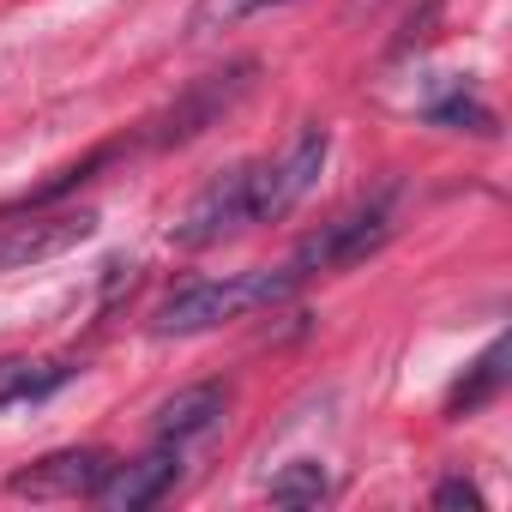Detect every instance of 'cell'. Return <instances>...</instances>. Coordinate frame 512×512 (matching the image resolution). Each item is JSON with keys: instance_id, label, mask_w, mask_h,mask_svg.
Here are the masks:
<instances>
[{"instance_id": "1", "label": "cell", "mask_w": 512, "mask_h": 512, "mask_svg": "<svg viewBox=\"0 0 512 512\" xmlns=\"http://www.w3.org/2000/svg\"><path fill=\"white\" fill-rule=\"evenodd\" d=\"M296 290V272H235V278H193L181 290H169L151 314V332L157 338H199L223 320H241V314H260V308H278L290 302Z\"/></svg>"}, {"instance_id": "2", "label": "cell", "mask_w": 512, "mask_h": 512, "mask_svg": "<svg viewBox=\"0 0 512 512\" xmlns=\"http://www.w3.org/2000/svg\"><path fill=\"white\" fill-rule=\"evenodd\" d=\"M253 79H260V61H253V55H241V61H229V67H217V73H199L163 115L145 121V145H151V151H169V145L199 139L205 127H217V121L253 91Z\"/></svg>"}, {"instance_id": "3", "label": "cell", "mask_w": 512, "mask_h": 512, "mask_svg": "<svg viewBox=\"0 0 512 512\" xmlns=\"http://www.w3.org/2000/svg\"><path fill=\"white\" fill-rule=\"evenodd\" d=\"M386 235H392V211H386V193H380V199H362L356 211H344V217L320 223V229L296 247L290 272H296V278H314V272L362 266L368 253H380V247H386Z\"/></svg>"}, {"instance_id": "4", "label": "cell", "mask_w": 512, "mask_h": 512, "mask_svg": "<svg viewBox=\"0 0 512 512\" xmlns=\"http://www.w3.org/2000/svg\"><path fill=\"white\" fill-rule=\"evenodd\" d=\"M326 151H332V133L308 121V127L284 145V157L253 163V223L290 217V211L314 193V181H320V169H326Z\"/></svg>"}, {"instance_id": "5", "label": "cell", "mask_w": 512, "mask_h": 512, "mask_svg": "<svg viewBox=\"0 0 512 512\" xmlns=\"http://www.w3.org/2000/svg\"><path fill=\"white\" fill-rule=\"evenodd\" d=\"M253 223V163H235V169H223V175H211L193 199H187V211L175 217V247H187V253H199V247H217L223 235H235V229H247Z\"/></svg>"}, {"instance_id": "6", "label": "cell", "mask_w": 512, "mask_h": 512, "mask_svg": "<svg viewBox=\"0 0 512 512\" xmlns=\"http://www.w3.org/2000/svg\"><path fill=\"white\" fill-rule=\"evenodd\" d=\"M97 235V211H49V205H25V217H0V272H25L37 260L79 247Z\"/></svg>"}, {"instance_id": "7", "label": "cell", "mask_w": 512, "mask_h": 512, "mask_svg": "<svg viewBox=\"0 0 512 512\" xmlns=\"http://www.w3.org/2000/svg\"><path fill=\"white\" fill-rule=\"evenodd\" d=\"M109 470H115V458L103 446H67V452H49V458L13 470L7 494H19V500H91Z\"/></svg>"}, {"instance_id": "8", "label": "cell", "mask_w": 512, "mask_h": 512, "mask_svg": "<svg viewBox=\"0 0 512 512\" xmlns=\"http://www.w3.org/2000/svg\"><path fill=\"white\" fill-rule=\"evenodd\" d=\"M175 482H181V446L163 440L157 452H145V458H133V464H115L91 500H103L109 512H139V506L163 500Z\"/></svg>"}, {"instance_id": "9", "label": "cell", "mask_w": 512, "mask_h": 512, "mask_svg": "<svg viewBox=\"0 0 512 512\" xmlns=\"http://www.w3.org/2000/svg\"><path fill=\"white\" fill-rule=\"evenodd\" d=\"M223 410H229V386H217V380H199V386H187V392L163 398V404H157V416H151V428H157V440L181 446V440H199V434H211V428L223 422Z\"/></svg>"}, {"instance_id": "10", "label": "cell", "mask_w": 512, "mask_h": 512, "mask_svg": "<svg viewBox=\"0 0 512 512\" xmlns=\"http://www.w3.org/2000/svg\"><path fill=\"white\" fill-rule=\"evenodd\" d=\"M67 380H73V362H55V356H0V410L43 404Z\"/></svg>"}, {"instance_id": "11", "label": "cell", "mask_w": 512, "mask_h": 512, "mask_svg": "<svg viewBox=\"0 0 512 512\" xmlns=\"http://www.w3.org/2000/svg\"><path fill=\"white\" fill-rule=\"evenodd\" d=\"M506 362H512V344H506V338H494V344H488V350L464 368V380L452 386L446 416H476L482 404H494V398H500V386H506V374H512Z\"/></svg>"}, {"instance_id": "12", "label": "cell", "mask_w": 512, "mask_h": 512, "mask_svg": "<svg viewBox=\"0 0 512 512\" xmlns=\"http://www.w3.org/2000/svg\"><path fill=\"white\" fill-rule=\"evenodd\" d=\"M326 494H332V476H326L320 458H296V464H284L272 476V500L278 506H320Z\"/></svg>"}, {"instance_id": "13", "label": "cell", "mask_w": 512, "mask_h": 512, "mask_svg": "<svg viewBox=\"0 0 512 512\" xmlns=\"http://www.w3.org/2000/svg\"><path fill=\"white\" fill-rule=\"evenodd\" d=\"M428 121H434V127H452V133H482V139H494V133H500V127H494V109H482L470 91H458V97L434 103V109H428Z\"/></svg>"}, {"instance_id": "14", "label": "cell", "mask_w": 512, "mask_h": 512, "mask_svg": "<svg viewBox=\"0 0 512 512\" xmlns=\"http://www.w3.org/2000/svg\"><path fill=\"white\" fill-rule=\"evenodd\" d=\"M434 506H464V512H482V488H476V482H464V476H452V482H440V488H434Z\"/></svg>"}, {"instance_id": "15", "label": "cell", "mask_w": 512, "mask_h": 512, "mask_svg": "<svg viewBox=\"0 0 512 512\" xmlns=\"http://www.w3.org/2000/svg\"><path fill=\"white\" fill-rule=\"evenodd\" d=\"M253 7H284V0H253Z\"/></svg>"}]
</instances>
